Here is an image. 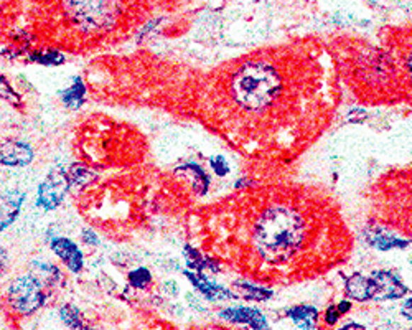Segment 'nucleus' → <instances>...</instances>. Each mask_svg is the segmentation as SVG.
<instances>
[{"mask_svg":"<svg viewBox=\"0 0 412 330\" xmlns=\"http://www.w3.org/2000/svg\"><path fill=\"white\" fill-rule=\"evenodd\" d=\"M43 284L33 274H25L12 283L8 289V302L15 312L22 316H30L43 307L47 301V294L43 291Z\"/></svg>","mask_w":412,"mask_h":330,"instance_id":"nucleus-3","label":"nucleus"},{"mask_svg":"<svg viewBox=\"0 0 412 330\" xmlns=\"http://www.w3.org/2000/svg\"><path fill=\"white\" fill-rule=\"evenodd\" d=\"M53 249V253L62 259V261L67 264V268L71 273H79L84 266V256L83 251L79 249L76 244H74L71 239L68 238H55L52 244H50Z\"/></svg>","mask_w":412,"mask_h":330,"instance_id":"nucleus-6","label":"nucleus"},{"mask_svg":"<svg viewBox=\"0 0 412 330\" xmlns=\"http://www.w3.org/2000/svg\"><path fill=\"white\" fill-rule=\"evenodd\" d=\"M289 317L297 324L299 327L304 329H314L316 324V319H319V312L315 311L314 307H294L292 311H289Z\"/></svg>","mask_w":412,"mask_h":330,"instance_id":"nucleus-17","label":"nucleus"},{"mask_svg":"<svg viewBox=\"0 0 412 330\" xmlns=\"http://www.w3.org/2000/svg\"><path fill=\"white\" fill-rule=\"evenodd\" d=\"M371 243H373L374 246L381 248V249H389V248H394V246H404L403 241H399V239H396L393 237H389V234H384L381 232H373V238H371Z\"/></svg>","mask_w":412,"mask_h":330,"instance_id":"nucleus-22","label":"nucleus"},{"mask_svg":"<svg viewBox=\"0 0 412 330\" xmlns=\"http://www.w3.org/2000/svg\"><path fill=\"white\" fill-rule=\"evenodd\" d=\"M59 317H62V321L67 324L69 329H88L86 322H84V319L81 316V311H79L78 307L71 306V304H67V306L62 307V311H59Z\"/></svg>","mask_w":412,"mask_h":330,"instance_id":"nucleus-19","label":"nucleus"},{"mask_svg":"<svg viewBox=\"0 0 412 330\" xmlns=\"http://www.w3.org/2000/svg\"><path fill=\"white\" fill-rule=\"evenodd\" d=\"M175 173H183L185 177L190 178V183H192L193 192L197 195H206L210 188V177L206 175L205 170L200 167L198 164H185L180 165V167L175 170Z\"/></svg>","mask_w":412,"mask_h":330,"instance_id":"nucleus-11","label":"nucleus"},{"mask_svg":"<svg viewBox=\"0 0 412 330\" xmlns=\"http://www.w3.org/2000/svg\"><path fill=\"white\" fill-rule=\"evenodd\" d=\"M5 256H7V253H5V249L0 246V278H2L5 273Z\"/></svg>","mask_w":412,"mask_h":330,"instance_id":"nucleus-28","label":"nucleus"},{"mask_svg":"<svg viewBox=\"0 0 412 330\" xmlns=\"http://www.w3.org/2000/svg\"><path fill=\"white\" fill-rule=\"evenodd\" d=\"M28 59L33 63L45 64V67H57V64L64 63V55L59 53L58 50H45V52H35L28 55Z\"/></svg>","mask_w":412,"mask_h":330,"instance_id":"nucleus-18","label":"nucleus"},{"mask_svg":"<svg viewBox=\"0 0 412 330\" xmlns=\"http://www.w3.org/2000/svg\"><path fill=\"white\" fill-rule=\"evenodd\" d=\"M23 200V192H8L0 195V232L7 229L18 218Z\"/></svg>","mask_w":412,"mask_h":330,"instance_id":"nucleus-10","label":"nucleus"},{"mask_svg":"<svg viewBox=\"0 0 412 330\" xmlns=\"http://www.w3.org/2000/svg\"><path fill=\"white\" fill-rule=\"evenodd\" d=\"M150 281H152V276H150L149 269L139 268V269H134V271L129 273L130 286H134L137 289H144V288L149 286Z\"/></svg>","mask_w":412,"mask_h":330,"instance_id":"nucleus-21","label":"nucleus"},{"mask_svg":"<svg viewBox=\"0 0 412 330\" xmlns=\"http://www.w3.org/2000/svg\"><path fill=\"white\" fill-rule=\"evenodd\" d=\"M33 156V149L17 139H7L0 144V164L5 167H27Z\"/></svg>","mask_w":412,"mask_h":330,"instance_id":"nucleus-5","label":"nucleus"},{"mask_svg":"<svg viewBox=\"0 0 412 330\" xmlns=\"http://www.w3.org/2000/svg\"><path fill=\"white\" fill-rule=\"evenodd\" d=\"M336 319H338V312H336V307H330L326 311V324H335Z\"/></svg>","mask_w":412,"mask_h":330,"instance_id":"nucleus-27","label":"nucleus"},{"mask_svg":"<svg viewBox=\"0 0 412 330\" xmlns=\"http://www.w3.org/2000/svg\"><path fill=\"white\" fill-rule=\"evenodd\" d=\"M403 67H404L406 73H408V76H409L411 83H412V47L408 52V55H406V58L403 59Z\"/></svg>","mask_w":412,"mask_h":330,"instance_id":"nucleus-26","label":"nucleus"},{"mask_svg":"<svg viewBox=\"0 0 412 330\" xmlns=\"http://www.w3.org/2000/svg\"><path fill=\"white\" fill-rule=\"evenodd\" d=\"M185 256H187V264L190 269H195V271L203 273V271H211V273H218L219 264L214 261L213 258L203 256L198 249H195L192 246L185 248Z\"/></svg>","mask_w":412,"mask_h":330,"instance_id":"nucleus-13","label":"nucleus"},{"mask_svg":"<svg viewBox=\"0 0 412 330\" xmlns=\"http://www.w3.org/2000/svg\"><path fill=\"white\" fill-rule=\"evenodd\" d=\"M404 316H408V317L412 319V301H409V302L404 306Z\"/></svg>","mask_w":412,"mask_h":330,"instance_id":"nucleus-29","label":"nucleus"},{"mask_svg":"<svg viewBox=\"0 0 412 330\" xmlns=\"http://www.w3.org/2000/svg\"><path fill=\"white\" fill-rule=\"evenodd\" d=\"M346 291H348L351 297L358 299V301L373 299V281H371V278L358 276V274H356V276L348 279Z\"/></svg>","mask_w":412,"mask_h":330,"instance_id":"nucleus-15","label":"nucleus"},{"mask_svg":"<svg viewBox=\"0 0 412 330\" xmlns=\"http://www.w3.org/2000/svg\"><path fill=\"white\" fill-rule=\"evenodd\" d=\"M32 274L45 288L57 286L62 281V273L57 266L48 261H32Z\"/></svg>","mask_w":412,"mask_h":330,"instance_id":"nucleus-12","label":"nucleus"},{"mask_svg":"<svg viewBox=\"0 0 412 330\" xmlns=\"http://www.w3.org/2000/svg\"><path fill=\"white\" fill-rule=\"evenodd\" d=\"M373 281V297L374 299H394L401 297L406 292V288L389 273H374L371 276Z\"/></svg>","mask_w":412,"mask_h":330,"instance_id":"nucleus-9","label":"nucleus"},{"mask_svg":"<svg viewBox=\"0 0 412 330\" xmlns=\"http://www.w3.org/2000/svg\"><path fill=\"white\" fill-rule=\"evenodd\" d=\"M71 22L83 32H103L113 27L120 15L119 0H64Z\"/></svg>","mask_w":412,"mask_h":330,"instance_id":"nucleus-2","label":"nucleus"},{"mask_svg":"<svg viewBox=\"0 0 412 330\" xmlns=\"http://www.w3.org/2000/svg\"><path fill=\"white\" fill-rule=\"evenodd\" d=\"M0 99L8 101L10 104H13V106L20 104V96L13 91L12 86H10L8 81L4 76H0Z\"/></svg>","mask_w":412,"mask_h":330,"instance_id":"nucleus-23","label":"nucleus"},{"mask_svg":"<svg viewBox=\"0 0 412 330\" xmlns=\"http://www.w3.org/2000/svg\"><path fill=\"white\" fill-rule=\"evenodd\" d=\"M69 187L71 185H69L67 170L63 167H55L47 175V178L38 185L37 205L40 208L47 210V212L57 210L63 203Z\"/></svg>","mask_w":412,"mask_h":330,"instance_id":"nucleus-4","label":"nucleus"},{"mask_svg":"<svg viewBox=\"0 0 412 330\" xmlns=\"http://www.w3.org/2000/svg\"><path fill=\"white\" fill-rule=\"evenodd\" d=\"M324 218H315L311 210L307 215L299 205L273 203L265 207L253 227V243L258 256L273 266H285L295 258L314 249L320 241L325 227Z\"/></svg>","mask_w":412,"mask_h":330,"instance_id":"nucleus-1","label":"nucleus"},{"mask_svg":"<svg viewBox=\"0 0 412 330\" xmlns=\"http://www.w3.org/2000/svg\"><path fill=\"white\" fill-rule=\"evenodd\" d=\"M81 238H83V241L89 244V246H98L99 244V238H98V234L91 232V229H84L83 234H81Z\"/></svg>","mask_w":412,"mask_h":330,"instance_id":"nucleus-25","label":"nucleus"},{"mask_svg":"<svg viewBox=\"0 0 412 330\" xmlns=\"http://www.w3.org/2000/svg\"><path fill=\"white\" fill-rule=\"evenodd\" d=\"M210 164H211V167H213L214 173H216V175H219V177H224V175L229 172L228 162L224 161V157H221V156L211 157V159H210Z\"/></svg>","mask_w":412,"mask_h":330,"instance_id":"nucleus-24","label":"nucleus"},{"mask_svg":"<svg viewBox=\"0 0 412 330\" xmlns=\"http://www.w3.org/2000/svg\"><path fill=\"white\" fill-rule=\"evenodd\" d=\"M183 274L190 279V281H192L193 286L197 288L206 299H210V301H224V299H234L233 292L228 291V289L223 288V286H219V284L210 281V279L206 278L203 273L183 271Z\"/></svg>","mask_w":412,"mask_h":330,"instance_id":"nucleus-8","label":"nucleus"},{"mask_svg":"<svg viewBox=\"0 0 412 330\" xmlns=\"http://www.w3.org/2000/svg\"><path fill=\"white\" fill-rule=\"evenodd\" d=\"M67 173H68L69 185H74V187H86L88 183L94 182V180H96V177H98L94 170H91L83 164L69 165Z\"/></svg>","mask_w":412,"mask_h":330,"instance_id":"nucleus-16","label":"nucleus"},{"mask_svg":"<svg viewBox=\"0 0 412 330\" xmlns=\"http://www.w3.org/2000/svg\"><path fill=\"white\" fill-rule=\"evenodd\" d=\"M86 96V86H84L83 79L76 76L73 79V84L69 88L62 91V101L68 109H79L84 103Z\"/></svg>","mask_w":412,"mask_h":330,"instance_id":"nucleus-14","label":"nucleus"},{"mask_svg":"<svg viewBox=\"0 0 412 330\" xmlns=\"http://www.w3.org/2000/svg\"><path fill=\"white\" fill-rule=\"evenodd\" d=\"M234 288L239 289V296H243L244 299H253V301H265L273 296V292L268 291V289L253 286V284L248 283H236Z\"/></svg>","mask_w":412,"mask_h":330,"instance_id":"nucleus-20","label":"nucleus"},{"mask_svg":"<svg viewBox=\"0 0 412 330\" xmlns=\"http://www.w3.org/2000/svg\"><path fill=\"white\" fill-rule=\"evenodd\" d=\"M219 317L226 322L246 324V326H249L253 329H265L268 327V321H265L264 316L258 311V309L231 307V309H224V311H221Z\"/></svg>","mask_w":412,"mask_h":330,"instance_id":"nucleus-7","label":"nucleus"}]
</instances>
